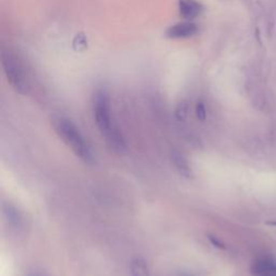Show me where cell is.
<instances>
[{
    "instance_id": "6da1fadb",
    "label": "cell",
    "mask_w": 276,
    "mask_h": 276,
    "mask_svg": "<svg viewBox=\"0 0 276 276\" xmlns=\"http://www.w3.org/2000/svg\"><path fill=\"white\" fill-rule=\"evenodd\" d=\"M93 110L97 127L100 133L105 136L109 147L117 152L125 151L127 147H125L124 138L115 125L114 121L111 120L107 92L100 90L95 93L93 99Z\"/></svg>"
},
{
    "instance_id": "7a4b0ae2",
    "label": "cell",
    "mask_w": 276,
    "mask_h": 276,
    "mask_svg": "<svg viewBox=\"0 0 276 276\" xmlns=\"http://www.w3.org/2000/svg\"><path fill=\"white\" fill-rule=\"evenodd\" d=\"M55 129L63 138V140L72 149V151L81 160L86 163L94 162L92 149L84 139L83 135L81 134L79 129L76 127V124L72 123L70 120H67V119H60L55 123Z\"/></svg>"
},
{
    "instance_id": "3957f363",
    "label": "cell",
    "mask_w": 276,
    "mask_h": 276,
    "mask_svg": "<svg viewBox=\"0 0 276 276\" xmlns=\"http://www.w3.org/2000/svg\"><path fill=\"white\" fill-rule=\"evenodd\" d=\"M1 62L3 71L11 86L20 94H27L30 84L28 78L27 68L23 64V62L13 52L7 50L1 53Z\"/></svg>"
},
{
    "instance_id": "277c9868",
    "label": "cell",
    "mask_w": 276,
    "mask_h": 276,
    "mask_svg": "<svg viewBox=\"0 0 276 276\" xmlns=\"http://www.w3.org/2000/svg\"><path fill=\"white\" fill-rule=\"evenodd\" d=\"M199 31L198 24L191 21L179 22L166 29V37L171 39H185L196 36Z\"/></svg>"
},
{
    "instance_id": "5b68a950",
    "label": "cell",
    "mask_w": 276,
    "mask_h": 276,
    "mask_svg": "<svg viewBox=\"0 0 276 276\" xmlns=\"http://www.w3.org/2000/svg\"><path fill=\"white\" fill-rule=\"evenodd\" d=\"M178 10L181 16L191 21L202 14L204 7L199 0H178Z\"/></svg>"
},
{
    "instance_id": "8992f818",
    "label": "cell",
    "mask_w": 276,
    "mask_h": 276,
    "mask_svg": "<svg viewBox=\"0 0 276 276\" xmlns=\"http://www.w3.org/2000/svg\"><path fill=\"white\" fill-rule=\"evenodd\" d=\"M252 273L254 276H276V263L268 259L256 261L252 267Z\"/></svg>"
},
{
    "instance_id": "52a82bcc",
    "label": "cell",
    "mask_w": 276,
    "mask_h": 276,
    "mask_svg": "<svg viewBox=\"0 0 276 276\" xmlns=\"http://www.w3.org/2000/svg\"><path fill=\"white\" fill-rule=\"evenodd\" d=\"M172 161L174 166L176 167L178 173L183 175L186 178H191L193 176L191 166L188 163V160L186 156L178 151H173L172 152Z\"/></svg>"
},
{
    "instance_id": "ba28073f",
    "label": "cell",
    "mask_w": 276,
    "mask_h": 276,
    "mask_svg": "<svg viewBox=\"0 0 276 276\" xmlns=\"http://www.w3.org/2000/svg\"><path fill=\"white\" fill-rule=\"evenodd\" d=\"M3 212L4 216L7 218V220L9 221L10 224L14 225V227H20L23 222L22 215L20 214V211L16 209V207L12 204H4L3 205Z\"/></svg>"
},
{
    "instance_id": "9c48e42d",
    "label": "cell",
    "mask_w": 276,
    "mask_h": 276,
    "mask_svg": "<svg viewBox=\"0 0 276 276\" xmlns=\"http://www.w3.org/2000/svg\"><path fill=\"white\" fill-rule=\"evenodd\" d=\"M132 276H150L146 261L141 258H135L131 262Z\"/></svg>"
},
{
    "instance_id": "30bf717a",
    "label": "cell",
    "mask_w": 276,
    "mask_h": 276,
    "mask_svg": "<svg viewBox=\"0 0 276 276\" xmlns=\"http://www.w3.org/2000/svg\"><path fill=\"white\" fill-rule=\"evenodd\" d=\"M197 112H198V117H199L200 119H202V120H204V119H205V117H206V112H205V108H204V106H203L202 104L198 105Z\"/></svg>"
},
{
    "instance_id": "8fae6325",
    "label": "cell",
    "mask_w": 276,
    "mask_h": 276,
    "mask_svg": "<svg viewBox=\"0 0 276 276\" xmlns=\"http://www.w3.org/2000/svg\"><path fill=\"white\" fill-rule=\"evenodd\" d=\"M210 241L212 242V244H214V245H216L217 247H220V248H224V246H223V244L222 243H220L219 241H217V240H215L214 237H211L210 236Z\"/></svg>"
},
{
    "instance_id": "7c38bea8",
    "label": "cell",
    "mask_w": 276,
    "mask_h": 276,
    "mask_svg": "<svg viewBox=\"0 0 276 276\" xmlns=\"http://www.w3.org/2000/svg\"><path fill=\"white\" fill-rule=\"evenodd\" d=\"M268 225H274V227H276V220H271V221H267L266 222Z\"/></svg>"
},
{
    "instance_id": "4fadbf2b",
    "label": "cell",
    "mask_w": 276,
    "mask_h": 276,
    "mask_svg": "<svg viewBox=\"0 0 276 276\" xmlns=\"http://www.w3.org/2000/svg\"><path fill=\"white\" fill-rule=\"evenodd\" d=\"M29 276H41L40 274H30Z\"/></svg>"
},
{
    "instance_id": "5bb4252c",
    "label": "cell",
    "mask_w": 276,
    "mask_h": 276,
    "mask_svg": "<svg viewBox=\"0 0 276 276\" xmlns=\"http://www.w3.org/2000/svg\"><path fill=\"white\" fill-rule=\"evenodd\" d=\"M184 276H190V275H184Z\"/></svg>"
}]
</instances>
